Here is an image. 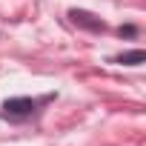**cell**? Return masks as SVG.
<instances>
[{"label": "cell", "mask_w": 146, "mask_h": 146, "mask_svg": "<svg viewBox=\"0 0 146 146\" xmlns=\"http://www.w3.org/2000/svg\"><path fill=\"white\" fill-rule=\"evenodd\" d=\"M32 112H35V100H29V98H12L3 103V117H9V120H23Z\"/></svg>", "instance_id": "1"}, {"label": "cell", "mask_w": 146, "mask_h": 146, "mask_svg": "<svg viewBox=\"0 0 146 146\" xmlns=\"http://www.w3.org/2000/svg\"><path fill=\"white\" fill-rule=\"evenodd\" d=\"M143 60H146V52H143V49H135V52H126V54L117 57V63H126V66H137V63H143Z\"/></svg>", "instance_id": "2"}, {"label": "cell", "mask_w": 146, "mask_h": 146, "mask_svg": "<svg viewBox=\"0 0 146 146\" xmlns=\"http://www.w3.org/2000/svg\"><path fill=\"white\" fill-rule=\"evenodd\" d=\"M72 20H75V23H83V26H89V29H103V23H100V20H92V15H86V12H72Z\"/></svg>", "instance_id": "3"}]
</instances>
